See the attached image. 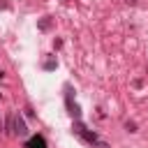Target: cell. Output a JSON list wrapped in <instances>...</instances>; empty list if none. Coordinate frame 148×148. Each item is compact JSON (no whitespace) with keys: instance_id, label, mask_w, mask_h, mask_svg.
Returning <instances> with one entry per match:
<instances>
[{"instance_id":"obj_1","label":"cell","mask_w":148,"mask_h":148,"mask_svg":"<svg viewBox=\"0 0 148 148\" xmlns=\"http://www.w3.org/2000/svg\"><path fill=\"white\" fill-rule=\"evenodd\" d=\"M30 148H46V146H44V139H42V136H32Z\"/></svg>"}]
</instances>
